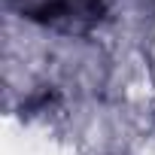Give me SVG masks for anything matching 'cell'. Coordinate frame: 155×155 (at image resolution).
<instances>
[{"mask_svg":"<svg viewBox=\"0 0 155 155\" xmlns=\"http://www.w3.org/2000/svg\"><path fill=\"white\" fill-rule=\"evenodd\" d=\"M6 3L28 21L64 34L91 31L104 18V0H6Z\"/></svg>","mask_w":155,"mask_h":155,"instance_id":"cell-1","label":"cell"}]
</instances>
